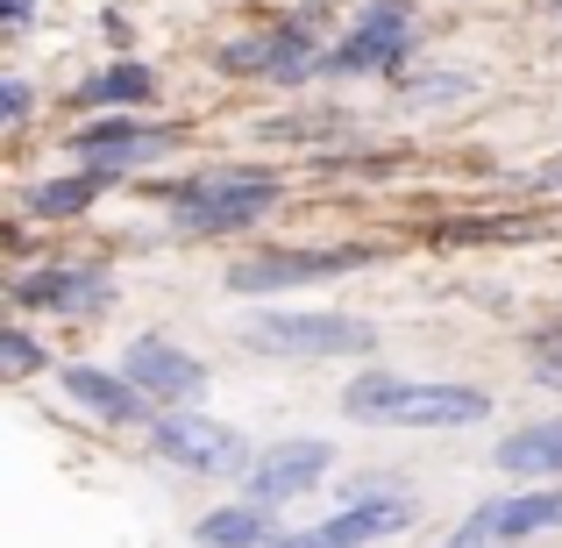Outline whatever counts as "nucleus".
Wrapping results in <instances>:
<instances>
[{
  "mask_svg": "<svg viewBox=\"0 0 562 548\" xmlns=\"http://www.w3.org/2000/svg\"><path fill=\"white\" fill-rule=\"evenodd\" d=\"M535 384H549V392H562V343L535 349Z\"/></svg>",
  "mask_w": 562,
  "mask_h": 548,
  "instance_id": "obj_25",
  "label": "nucleus"
},
{
  "mask_svg": "<svg viewBox=\"0 0 562 548\" xmlns=\"http://www.w3.org/2000/svg\"><path fill=\"white\" fill-rule=\"evenodd\" d=\"M171 150H179V128H157V122H143V114H100V122L71 128V157H79V165H100V171H122V179L165 165Z\"/></svg>",
  "mask_w": 562,
  "mask_h": 548,
  "instance_id": "obj_9",
  "label": "nucleus"
},
{
  "mask_svg": "<svg viewBox=\"0 0 562 548\" xmlns=\"http://www.w3.org/2000/svg\"><path fill=\"white\" fill-rule=\"evenodd\" d=\"M535 186H562V157H555V165H541V171H535Z\"/></svg>",
  "mask_w": 562,
  "mask_h": 548,
  "instance_id": "obj_27",
  "label": "nucleus"
},
{
  "mask_svg": "<svg viewBox=\"0 0 562 548\" xmlns=\"http://www.w3.org/2000/svg\"><path fill=\"white\" fill-rule=\"evenodd\" d=\"M384 264V243H285V249H257V257H235L221 286L235 300H271V292H300V286H328V278H349V271H371Z\"/></svg>",
  "mask_w": 562,
  "mask_h": 548,
  "instance_id": "obj_5",
  "label": "nucleus"
},
{
  "mask_svg": "<svg viewBox=\"0 0 562 548\" xmlns=\"http://www.w3.org/2000/svg\"><path fill=\"white\" fill-rule=\"evenodd\" d=\"M441 548H506V535H498V521H492V499H484V506L470 513V521L456 527V535L441 541Z\"/></svg>",
  "mask_w": 562,
  "mask_h": 548,
  "instance_id": "obj_22",
  "label": "nucleus"
},
{
  "mask_svg": "<svg viewBox=\"0 0 562 548\" xmlns=\"http://www.w3.org/2000/svg\"><path fill=\"white\" fill-rule=\"evenodd\" d=\"M328 470H335V441H321V435H292V441H271V449H263L257 463L243 470V492L257 499V506L285 513L292 499L321 492V484H328Z\"/></svg>",
  "mask_w": 562,
  "mask_h": 548,
  "instance_id": "obj_8",
  "label": "nucleus"
},
{
  "mask_svg": "<svg viewBox=\"0 0 562 548\" xmlns=\"http://www.w3.org/2000/svg\"><path fill=\"white\" fill-rule=\"evenodd\" d=\"M108 300H114V278L100 264H43V271L14 278V306L22 314L79 321V314H108Z\"/></svg>",
  "mask_w": 562,
  "mask_h": 548,
  "instance_id": "obj_10",
  "label": "nucleus"
},
{
  "mask_svg": "<svg viewBox=\"0 0 562 548\" xmlns=\"http://www.w3.org/2000/svg\"><path fill=\"white\" fill-rule=\"evenodd\" d=\"M122 370L136 378V392L150 399V406H192V399L206 392V364L179 349L171 335H136V343L122 349Z\"/></svg>",
  "mask_w": 562,
  "mask_h": 548,
  "instance_id": "obj_12",
  "label": "nucleus"
},
{
  "mask_svg": "<svg viewBox=\"0 0 562 548\" xmlns=\"http://www.w3.org/2000/svg\"><path fill=\"white\" fill-rule=\"evenodd\" d=\"M492 521H498V535H506V548L535 541V535H549V527H562V492H555V484L506 492V499H492Z\"/></svg>",
  "mask_w": 562,
  "mask_h": 548,
  "instance_id": "obj_17",
  "label": "nucleus"
},
{
  "mask_svg": "<svg viewBox=\"0 0 562 548\" xmlns=\"http://www.w3.org/2000/svg\"><path fill=\"white\" fill-rule=\"evenodd\" d=\"M150 449L165 456L171 470H186V478H243V470L257 463L243 427L214 421V413H192V406H157L150 413Z\"/></svg>",
  "mask_w": 562,
  "mask_h": 548,
  "instance_id": "obj_6",
  "label": "nucleus"
},
{
  "mask_svg": "<svg viewBox=\"0 0 562 548\" xmlns=\"http://www.w3.org/2000/svg\"><path fill=\"white\" fill-rule=\"evenodd\" d=\"M378 499H406V478H392V470H357V478H342V506H378Z\"/></svg>",
  "mask_w": 562,
  "mask_h": 548,
  "instance_id": "obj_21",
  "label": "nucleus"
},
{
  "mask_svg": "<svg viewBox=\"0 0 562 548\" xmlns=\"http://www.w3.org/2000/svg\"><path fill=\"white\" fill-rule=\"evenodd\" d=\"M29 370H43V343L29 328H8V378H29Z\"/></svg>",
  "mask_w": 562,
  "mask_h": 548,
  "instance_id": "obj_23",
  "label": "nucleus"
},
{
  "mask_svg": "<svg viewBox=\"0 0 562 548\" xmlns=\"http://www.w3.org/2000/svg\"><path fill=\"white\" fill-rule=\"evenodd\" d=\"M29 8H36V0H0V22H8V29H29Z\"/></svg>",
  "mask_w": 562,
  "mask_h": 548,
  "instance_id": "obj_26",
  "label": "nucleus"
},
{
  "mask_svg": "<svg viewBox=\"0 0 562 548\" xmlns=\"http://www.w3.org/2000/svg\"><path fill=\"white\" fill-rule=\"evenodd\" d=\"M398 108H449V100L477 93V71H392Z\"/></svg>",
  "mask_w": 562,
  "mask_h": 548,
  "instance_id": "obj_19",
  "label": "nucleus"
},
{
  "mask_svg": "<svg viewBox=\"0 0 562 548\" xmlns=\"http://www.w3.org/2000/svg\"><path fill=\"white\" fill-rule=\"evenodd\" d=\"M114 186H122V171L79 165V171H65V179L22 186V214H36V221H71V214H86V206H93L100 192H114Z\"/></svg>",
  "mask_w": 562,
  "mask_h": 548,
  "instance_id": "obj_15",
  "label": "nucleus"
},
{
  "mask_svg": "<svg viewBox=\"0 0 562 548\" xmlns=\"http://www.w3.org/2000/svg\"><path fill=\"white\" fill-rule=\"evenodd\" d=\"M420 36L413 22V0H371L342 36L321 51V71L328 79H363V71H406V51Z\"/></svg>",
  "mask_w": 562,
  "mask_h": 548,
  "instance_id": "obj_7",
  "label": "nucleus"
},
{
  "mask_svg": "<svg viewBox=\"0 0 562 548\" xmlns=\"http://www.w3.org/2000/svg\"><path fill=\"white\" fill-rule=\"evenodd\" d=\"M342 413L357 427H413V435H449V427H484L492 392L477 384H420L398 370H363L342 384Z\"/></svg>",
  "mask_w": 562,
  "mask_h": 548,
  "instance_id": "obj_1",
  "label": "nucleus"
},
{
  "mask_svg": "<svg viewBox=\"0 0 562 548\" xmlns=\"http://www.w3.org/2000/svg\"><path fill=\"white\" fill-rule=\"evenodd\" d=\"M271 506H257V499H243V506H214L200 513V527H192V541L200 548H271Z\"/></svg>",
  "mask_w": 562,
  "mask_h": 548,
  "instance_id": "obj_18",
  "label": "nucleus"
},
{
  "mask_svg": "<svg viewBox=\"0 0 562 548\" xmlns=\"http://www.w3.org/2000/svg\"><path fill=\"white\" fill-rule=\"evenodd\" d=\"M57 384L71 392V406H86L93 421H114V427H150V399L136 392V378L128 370H100V364H65L57 370Z\"/></svg>",
  "mask_w": 562,
  "mask_h": 548,
  "instance_id": "obj_13",
  "label": "nucleus"
},
{
  "mask_svg": "<svg viewBox=\"0 0 562 548\" xmlns=\"http://www.w3.org/2000/svg\"><path fill=\"white\" fill-rule=\"evenodd\" d=\"M263 143H335L349 136V122H314V114H271V122H257Z\"/></svg>",
  "mask_w": 562,
  "mask_h": 548,
  "instance_id": "obj_20",
  "label": "nucleus"
},
{
  "mask_svg": "<svg viewBox=\"0 0 562 548\" xmlns=\"http://www.w3.org/2000/svg\"><path fill=\"white\" fill-rule=\"evenodd\" d=\"M413 527V499H378V506H335L314 527H278L271 548H371Z\"/></svg>",
  "mask_w": 562,
  "mask_h": 548,
  "instance_id": "obj_11",
  "label": "nucleus"
},
{
  "mask_svg": "<svg viewBox=\"0 0 562 548\" xmlns=\"http://www.w3.org/2000/svg\"><path fill=\"white\" fill-rule=\"evenodd\" d=\"M0 122H8V128L29 122V79H14V71L0 79Z\"/></svg>",
  "mask_w": 562,
  "mask_h": 548,
  "instance_id": "obj_24",
  "label": "nucleus"
},
{
  "mask_svg": "<svg viewBox=\"0 0 562 548\" xmlns=\"http://www.w3.org/2000/svg\"><path fill=\"white\" fill-rule=\"evenodd\" d=\"M243 343L257 357L285 364H328V357H378V321L328 314V306H249Z\"/></svg>",
  "mask_w": 562,
  "mask_h": 548,
  "instance_id": "obj_3",
  "label": "nucleus"
},
{
  "mask_svg": "<svg viewBox=\"0 0 562 548\" xmlns=\"http://www.w3.org/2000/svg\"><path fill=\"white\" fill-rule=\"evenodd\" d=\"M321 29H328V8H321V0H306V8L285 14V22L249 29V36L221 43V51H214V71H221V79L300 86V79H314V71H321Z\"/></svg>",
  "mask_w": 562,
  "mask_h": 548,
  "instance_id": "obj_4",
  "label": "nucleus"
},
{
  "mask_svg": "<svg viewBox=\"0 0 562 548\" xmlns=\"http://www.w3.org/2000/svg\"><path fill=\"white\" fill-rule=\"evenodd\" d=\"M278 200H285V179L263 165H214L179 186H157V206L179 235H249Z\"/></svg>",
  "mask_w": 562,
  "mask_h": 548,
  "instance_id": "obj_2",
  "label": "nucleus"
},
{
  "mask_svg": "<svg viewBox=\"0 0 562 548\" xmlns=\"http://www.w3.org/2000/svg\"><path fill=\"white\" fill-rule=\"evenodd\" d=\"M492 463L506 470V478H520V484L562 478V413L555 421H527V427H513V435H498Z\"/></svg>",
  "mask_w": 562,
  "mask_h": 548,
  "instance_id": "obj_14",
  "label": "nucleus"
},
{
  "mask_svg": "<svg viewBox=\"0 0 562 548\" xmlns=\"http://www.w3.org/2000/svg\"><path fill=\"white\" fill-rule=\"evenodd\" d=\"M79 100L86 108H108V114H136V108L157 100V71L143 65V57H114V65H100V71L79 79Z\"/></svg>",
  "mask_w": 562,
  "mask_h": 548,
  "instance_id": "obj_16",
  "label": "nucleus"
}]
</instances>
